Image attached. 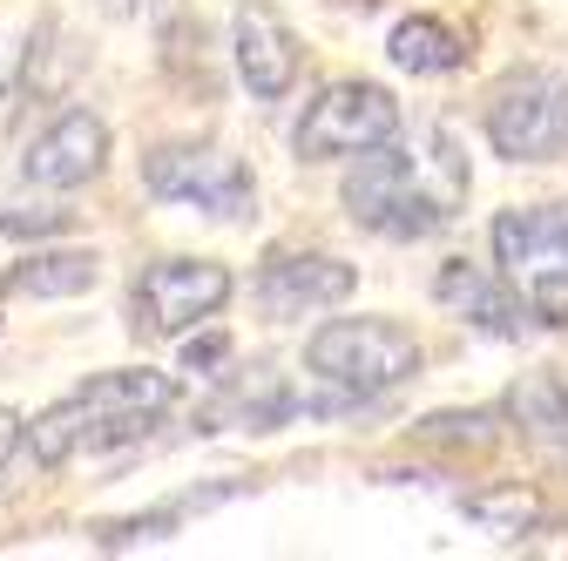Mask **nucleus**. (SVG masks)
I'll return each instance as SVG.
<instances>
[{"instance_id": "f257e3e1", "label": "nucleus", "mask_w": 568, "mask_h": 561, "mask_svg": "<svg viewBox=\"0 0 568 561\" xmlns=\"http://www.w3.org/2000/svg\"><path fill=\"white\" fill-rule=\"evenodd\" d=\"M467 190H474V170L447 129H413V135L399 129L379 150H366L359 170L345 176V210L373 237L413 244V237L447 231L467 210Z\"/></svg>"}, {"instance_id": "f03ea898", "label": "nucleus", "mask_w": 568, "mask_h": 561, "mask_svg": "<svg viewBox=\"0 0 568 561\" xmlns=\"http://www.w3.org/2000/svg\"><path fill=\"white\" fill-rule=\"evenodd\" d=\"M170 406H176V379L170 373H156V366H115V373L82 379L75 392H61L48 412H34L28 447H34L41 467H68L75 453H109V447L142 440Z\"/></svg>"}, {"instance_id": "7ed1b4c3", "label": "nucleus", "mask_w": 568, "mask_h": 561, "mask_svg": "<svg viewBox=\"0 0 568 561\" xmlns=\"http://www.w3.org/2000/svg\"><path fill=\"white\" fill-rule=\"evenodd\" d=\"M305 366L325 386V412L373 406L393 386L419 379V338L393 318H332L305 338Z\"/></svg>"}, {"instance_id": "20e7f679", "label": "nucleus", "mask_w": 568, "mask_h": 561, "mask_svg": "<svg viewBox=\"0 0 568 561\" xmlns=\"http://www.w3.org/2000/svg\"><path fill=\"white\" fill-rule=\"evenodd\" d=\"M494 264L535 325H568V210L515 203L494 217Z\"/></svg>"}, {"instance_id": "39448f33", "label": "nucleus", "mask_w": 568, "mask_h": 561, "mask_svg": "<svg viewBox=\"0 0 568 561\" xmlns=\"http://www.w3.org/2000/svg\"><path fill=\"white\" fill-rule=\"evenodd\" d=\"M480 129L494 156L508 163H561L568 156V75H555V68L501 75L480 109Z\"/></svg>"}, {"instance_id": "423d86ee", "label": "nucleus", "mask_w": 568, "mask_h": 561, "mask_svg": "<svg viewBox=\"0 0 568 561\" xmlns=\"http://www.w3.org/2000/svg\"><path fill=\"white\" fill-rule=\"evenodd\" d=\"M399 129H406L399 102L379 82H325L305 102L298 129H292V150H298V163H338V156L379 150L386 135H399Z\"/></svg>"}, {"instance_id": "0eeeda50", "label": "nucleus", "mask_w": 568, "mask_h": 561, "mask_svg": "<svg viewBox=\"0 0 568 561\" xmlns=\"http://www.w3.org/2000/svg\"><path fill=\"white\" fill-rule=\"evenodd\" d=\"M231 305V271L217 257H156L129 292L135 338H183L190 325L217 318Z\"/></svg>"}, {"instance_id": "6e6552de", "label": "nucleus", "mask_w": 568, "mask_h": 561, "mask_svg": "<svg viewBox=\"0 0 568 561\" xmlns=\"http://www.w3.org/2000/svg\"><path fill=\"white\" fill-rule=\"evenodd\" d=\"M142 190L163 203H190L203 217H251L257 203L251 170L217 143H156L142 156Z\"/></svg>"}, {"instance_id": "1a4fd4ad", "label": "nucleus", "mask_w": 568, "mask_h": 561, "mask_svg": "<svg viewBox=\"0 0 568 561\" xmlns=\"http://www.w3.org/2000/svg\"><path fill=\"white\" fill-rule=\"evenodd\" d=\"M359 292V271L332 251H271L257 264V312L292 325V318H312V312H332Z\"/></svg>"}, {"instance_id": "9d476101", "label": "nucleus", "mask_w": 568, "mask_h": 561, "mask_svg": "<svg viewBox=\"0 0 568 561\" xmlns=\"http://www.w3.org/2000/svg\"><path fill=\"white\" fill-rule=\"evenodd\" d=\"M231 61L257 102H284L298 82V34L271 0H237L231 14Z\"/></svg>"}, {"instance_id": "9b49d317", "label": "nucleus", "mask_w": 568, "mask_h": 561, "mask_svg": "<svg viewBox=\"0 0 568 561\" xmlns=\"http://www.w3.org/2000/svg\"><path fill=\"white\" fill-rule=\"evenodd\" d=\"M102 163H109V122L95 109H61L28 143L21 176L41 183V190H82V183L102 176Z\"/></svg>"}, {"instance_id": "f8f14e48", "label": "nucleus", "mask_w": 568, "mask_h": 561, "mask_svg": "<svg viewBox=\"0 0 568 561\" xmlns=\"http://www.w3.org/2000/svg\"><path fill=\"white\" fill-rule=\"evenodd\" d=\"M298 406L305 399L284 386V373L257 359V366H237V373L217 379V392L196 406V434H224V427H237V434H277Z\"/></svg>"}, {"instance_id": "ddd939ff", "label": "nucleus", "mask_w": 568, "mask_h": 561, "mask_svg": "<svg viewBox=\"0 0 568 561\" xmlns=\"http://www.w3.org/2000/svg\"><path fill=\"white\" fill-rule=\"evenodd\" d=\"M434 298H440L460 325H474V332H487V338H521V332L535 325V318L521 312V298L508 292V277H494V271H480V264H467V257H447V264H440Z\"/></svg>"}, {"instance_id": "4468645a", "label": "nucleus", "mask_w": 568, "mask_h": 561, "mask_svg": "<svg viewBox=\"0 0 568 561\" xmlns=\"http://www.w3.org/2000/svg\"><path fill=\"white\" fill-rule=\"evenodd\" d=\"M508 419H515V434L568 453V373H555V366L521 373L508 386Z\"/></svg>"}, {"instance_id": "2eb2a0df", "label": "nucleus", "mask_w": 568, "mask_h": 561, "mask_svg": "<svg viewBox=\"0 0 568 561\" xmlns=\"http://www.w3.org/2000/svg\"><path fill=\"white\" fill-rule=\"evenodd\" d=\"M386 54L406 68V75H454V68H467V34L447 28L440 14H406L393 34H386Z\"/></svg>"}, {"instance_id": "dca6fc26", "label": "nucleus", "mask_w": 568, "mask_h": 561, "mask_svg": "<svg viewBox=\"0 0 568 561\" xmlns=\"http://www.w3.org/2000/svg\"><path fill=\"white\" fill-rule=\"evenodd\" d=\"M95 277H102L95 251H34V257H21L8 271V285H0V292H21V298H82V292H95Z\"/></svg>"}, {"instance_id": "f3484780", "label": "nucleus", "mask_w": 568, "mask_h": 561, "mask_svg": "<svg viewBox=\"0 0 568 561\" xmlns=\"http://www.w3.org/2000/svg\"><path fill=\"white\" fill-rule=\"evenodd\" d=\"M75 68H82V48L68 41V28L48 14V21L28 34V54H21V82H14V95H21V102H54L68 82H75Z\"/></svg>"}, {"instance_id": "a211bd4d", "label": "nucleus", "mask_w": 568, "mask_h": 561, "mask_svg": "<svg viewBox=\"0 0 568 561\" xmlns=\"http://www.w3.org/2000/svg\"><path fill=\"white\" fill-rule=\"evenodd\" d=\"M237 487H196V494H176V501H163V508H150V514H135V521H102L95 528V541L102 548H135V541H163V534H176L190 514H203V508H217V501H231Z\"/></svg>"}, {"instance_id": "6ab92c4d", "label": "nucleus", "mask_w": 568, "mask_h": 561, "mask_svg": "<svg viewBox=\"0 0 568 561\" xmlns=\"http://www.w3.org/2000/svg\"><path fill=\"white\" fill-rule=\"evenodd\" d=\"M163 68H170V82L176 89H203L210 95V68H203V21L190 8H170L163 14Z\"/></svg>"}, {"instance_id": "aec40b11", "label": "nucleus", "mask_w": 568, "mask_h": 561, "mask_svg": "<svg viewBox=\"0 0 568 561\" xmlns=\"http://www.w3.org/2000/svg\"><path fill=\"white\" fill-rule=\"evenodd\" d=\"M467 514L494 534H528L541 521V494H528V487H487V494H467Z\"/></svg>"}, {"instance_id": "412c9836", "label": "nucleus", "mask_w": 568, "mask_h": 561, "mask_svg": "<svg viewBox=\"0 0 568 561\" xmlns=\"http://www.w3.org/2000/svg\"><path fill=\"white\" fill-rule=\"evenodd\" d=\"M413 434L419 440H440V447L480 453V447H494V412H434V419H419Z\"/></svg>"}, {"instance_id": "4be33fe9", "label": "nucleus", "mask_w": 568, "mask_h": 561, "mask_svg": "<svg viewBox=\"0 0 568 561\" xmlns=\"http://www.w3.org/2000/svg\"><path fill=\"white\" fill-rule=\"evenodd\" d=\"M68 224H75V217H68V210H54V203H0V231H8V237H61Z\"/></svg>"}, {"instance_id": "5701e85b", "label": "nucleus", "mask_w": 568, "mask_h": 561, "mask_svg": "<svg viewBox=\"0 0 568 561\" xmlns=\"http://www.w3.org/2000/svg\"><path fill=\"white\" fill-rule=\"evenodd\" d=\"M21 440H28V419H21L14 406H0V467L21 453Z\"/></svg>"}, {"instance_id": "b1692460", "label": "nucleus", "mask_w": 568, "mask_h": 561, "mask_svg": "<svg viewBox=\"0 0 568 561\" xmlns=\"http://www.w3.org/2000/svg\"><path fill=\"white\" fill-rule=\"evenodd\" d=\"M224 353H231L224 338H203V345H190V353H183V366H190V373H203V366H217Z\"/></svg>"}, {"instance_id": "393cba45", "label": "nucleus", "mask_w": 568, "mask_h": 561, "mask_svg": "<svg viewBox=\"0 0 568 561\" xmlns=\"http://www.w3.org/2000/svg\"><path fill=\"white\" fill-rule=\"evenodd\" d=\"M102 14H115V21H129V14H142V0H95Z\"/></svg>"}, {"instance_id": "a878e982", "label": "nucleus", "mask_w": 568, "mask_h": 561, "mask_svg": "<svg viewBox=\"0 0 568 561\" xmlns=\"http://www.w3.org/2000/svg\"><path fill=\"white\" fill-rule=\"evenodd\" d=\"M359 8H373V0H359Z\"/></svg>"}]
</instances>
